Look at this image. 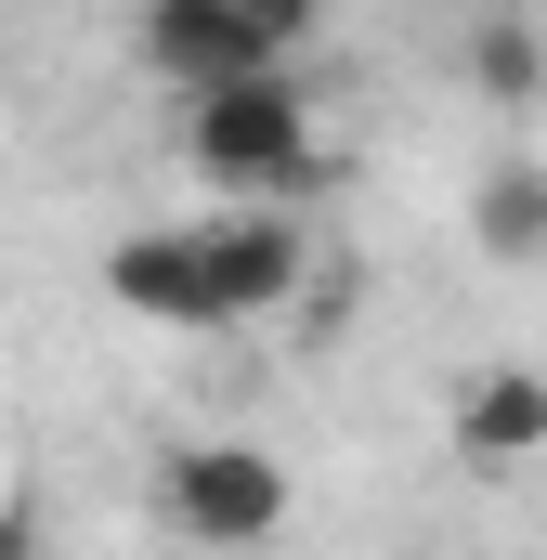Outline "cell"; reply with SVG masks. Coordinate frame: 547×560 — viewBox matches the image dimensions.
<instances>
[{
	"mask_svg": "<svg viewBox=\"0 0 547 560\" xmlns=\"http://www.w3.org/2000/svg\"><path fill=\"white\" fill-rule=\"evenodd\" d=\"M183 156H196L222 196H313V183H326L313 92H300L287 66H248V79H196V92H183Z\"/></svg>",
	"mask_w": 547,
	"mask_h": 560,
	"instance_id": "cell-1",
	"label": "cell"
},
{
	"mask_svg": "<svg viewBox=\"0 0 547 560\" xmlns=\"http://www.w3.org/2000/svg\"><path fill=\"white\" fill-rule=\"evenodd\" d=\"M287 509L300 495H287V469L261 443H170V469H156V522L196 535V548H261Z\"/></svg>",
	"mask_w": 547,
	"mask_h": 560,
	"instance_id": "cell-2",
	"label": "cell"
},
{
	"mask_svg": "<svg viewBox=\"0 0 547 560\" xmlns=\"http://www.w3.org/2000/svg\"><path fill=\"white\" fill-rule=\"evenodd\" d=\"M196 261H209L222 326H261V313H287V300H300V275H313L300 196H235L222 222H196Z\"/></svg>",
	"mask_w": 547,
	"mask_h": 560,
	"instance_id": "cell-3",
	"label": "cell"
},
{
	"mask_svg": "<svg viewBox=\"0 0 547 560\" xmlns=\"http://www.w3.org/2000/svg\"><path fill=\"white\" fill-rule=\"evenodd\" d=\"M131 39H143V66H156L170 92H196V79H248V66H287L235 0H143Z\"/></svg>",
	"mask_w": 547,
	"mask_h": 560,
	"instance_id": "cell-4",
	"label": "cell"
},
{
	"mask_svg": "<svg viewBox=\"0 0 547 560\" xmlns=\"http://www.w3.org/2000/svg\"><path fill=\"white\" fill-rule=\"evenodd\" d=\"M105 300L143 313V326H222V300H209V261H196V222H143L105 248Z\"/></svg>",
	"mask_w": 547,
	"mask_h": 560,
	"instance_id": "cell-5",
	"label": "cell"
},
{
	"mask_svg": "<svg viewBox=\"0 0 547 560\" xmlns=\"http://www.w3.org/2000/svg\"><path fill=\"white\" fill-rule=\"evenodd\" d=\"M456 456H469V469H522V456H547V378H535V365H496V378L456 392Z\"/></svg>",
	"mask_w": 547,
	"mask_h": 560,
	"instance_id": "cell-6",
	"label": "cell"
},
{
	"mask_svg": "<svg viewBox=\"0 0 547 560\" xmlns=\"http://www.w3.org/2000/svg\"><path fill=\"white\" fill-rule=\"evenodd\" d=\"M469 235H482V261H509V275L547 261V170L535 156H496V170L469 183Z\"/></svg>",
	"mask_w": 547,
	"mask_h": 560,
	"instance_id": "cell-7",
	"label": "cell"
},
{
	"mask_svg": "<svg viewBox=\"0 0 547 560\" xmlns=\"http://www.w3.org/2000/svg\"><path fill=\"white\" fill-rule=\"evenodd\" d=\"M456 66H469V92H482V105H509V118L547 92V39L509 13V0H482V13H469V52H456Z\"/></svg>",
	"mask_w": 547,
	"mask_h": 560,
	"instance_id": "cell-8",
	"label": "cell"
},
{
	"mask_svg": "<svg viewBox=\"0 0 547 560\" xmlns=\"http://www.w3.org/2000/svg\"><path fill=\"white\" fill-rule=\"evenodd\" d=\"M235 13H248V26H261L274 52H300V39H313V26H326V0H235Z\"/></svg>",
	"mask_w": 547,
	"mask_h": 560,
	"instance_id": "cell-9",
	"label": "cell"
},
{
	"mask_svg": "<svg viewBox=\"0 0 547 560\" xmlns=\"http://www.w3.org/2000/svg\"><path fill=\"white\" fill-rule=\"evenodd\" d=\"M456 13H482V0H456Z\"/></svg>",
	"mask_w": 547,
	"mask_h": 560,
	"instance_id": "cell-10",
	"label": "cell"
}]
</instances>
